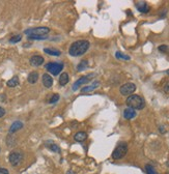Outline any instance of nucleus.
<instances>
[{"instance_id": "nucleus-17", "label": "nucleus", "mask_w": 169, "mask_h": 174, "mask_svg": "<svg viewBox=\"0 0 169 174\" xmlns=\"http://www.w3.org/2000/svg\"><path fill=\"white\" fill-rule=\"evenodd\" d=\"M46 146H47V147L50 149V150H52L54 152H57V153H60V152H61L60 147H59L57 144L51 142V141H50V142H48V143H46Z\"/></svg>"}, {"instance_id": "nucleus-2", "label": "nucleus", "mask_w": 169, "mask_h": 174, "mask_svg": "<svg viewBox=\"0 0 169 174\" xmlns=\"http://www.w3.org/2000/svg\"><path fill=\"white\" fill-rule=\"evenodd\" d=\"M126 103L128 108H132L134 110H141L145 107V100L138 94H132V96H128Z\"/></svg>"}, {"instance_id": "nucleus-31", "label": "nucleus", "mask_w": 169, "mask_h": 174, "mask_svg": "<svg viewBox=\"0 0 169 174\" xmlns=\"http://www.w3.org/2000/svg\"><path fill=\"white\" fill-rule=\"evenodd\" d=\"M65 174H76V173L74 172V171H72V170H69V171H67V172L65 173Z\"/></svg>"}, {"instance_id": "nucleus-19", "label": "nucleus", "mask_w": 169, "mask_h": 174, "mask_svg": "<svg viewBox=\"0 0 169 174\" xmlns=\"http://www.w3.org/2000/svg\"><path fill=\"white\" fill-rule=\"evenodd\" d=\"M69 81H70V78L67 73H63V74L60 75V78H59V84H60L61 86L67 85V84L69 83Z\"/></svg>"}, {"instance_id": "nucleus-7", "label": "nucleus", "mask_w": 169, "mask_h": 174, "mask_svg": "<svg viewBox=\"0 0 169 174\" xmlns=\"http://www.w3.org/2000/svg\"><path fill=\"white\" fill-rule=\"evenodd\" d=\"M135 90H136V85L134 83H126L124 85H121V88H119V91H121L122 96H132L135 92Z\"/></svg>"}, {"instance_id": "nucleus-3", "label": "nucleus", "mask_w": 169, "mask_h": 174, "mask_svg": "<svg viewBox=\"0 0 169 174\" xmlns=\"http://www.w3.org/2000/svg\"><path fill=\"white\" fill-rule=\"evenodd\" d=\"M50 32V29L48 27H35L25 30V34L28 36H47V34Z\"/></svg>"}, {"instance_id": "nucleus-10", "label": "nucleus", "mask_w": 169, "mask_h": 174, "mask_svg": "<svg viewBox=\"0 0 169 174\" xmlns=\"http://www.w3.org/2000/svg\"><path fill=\"white\" fill-rule=\"evenodd\" d=\"M43 84L45 87H47V88H51L53 85V79L51 77L49 74H44L43 75Z\"/></svg>"}, {"instance_id": "nucleus-32", "label": "nucleus", "mask_w": 169, "mask_h": 174, "mask_svg": "<svg viewBox=\"0 0 169 174\" xmlns=\"http://www.w3.org/2000/svg\"><path fill=\"white\" fill-rule=\"evenodd\" d=\"M166 73H167V74H168V75H169V69H168V70H166Z\"/></svg>"}, {"instance_id": "nucleus-20", "label": "nucleus", "mask_w": 169, "mask_h": 174, "mask_svg": "<svg viewBox=\"0 0 169 174\" xmlns=\"http://www.w3.org/2000/svg\"><path fill=\"white\" fill-rule=\"evenodd\" d=\"M19 78L17 77V76H15V77H13L12 79H10L9 81L6 82V85L9 87H16L19 85Z\"/></svg>"}, {"instance_id": "nucleus-15", "label": "nucleus", "mask_w": 169, "mask_h": 174, "mask_svg": "<svg viewBox=\"0 0 169 174\" xmlns=\"http://www.w3.org/2000/svg\"><path fill=\"white\" fill-rule=\"evenodd\" d=\"M86 138H87V134L85 132H78L74 136V139L77 142H83V141L86 140Z\"/></svg>"}, {"instance_id": "nucleus-30", "label": "nucleus", "mask_w": 169, "mask_h": 174, "mask_svg": "<svg viewBox=\"0 0 169 174\" xmlns=\"http://www.w3.org/2000/svg\"><path fill=\"white\" fill-rule=\"evenodd\" d=\"M159 130H160L161 133H162V134H164V133H165V129H164V127H163V126H160V129H159Z\"/></svg>"}, {"instance_id": "nucleus-5", "label": "nucleus", "mask_w": 169, "mask_h": 174, "mask_svg": "<svg viewBox=\"0 0 169 174\" xmlns=\"http://www.w3.org/2000/svg\"><path fill=\"white\" fill-rule=\"evenodd\" d=\"M63 69V63L61 62H50L46 65V70L53 76H57Z\"/></svg>"}, {"instance_id": "nucleus-1", "label": "nucleus", "mask_w": 169, "mask_h": 174, "mask_svg": "<svg viewBox=\"0 0 169 174\" xmlns=\"http://www.w3.org/2000/svg\"><path fill=\"white\" fill-rule=\"evenodd\" d=\"M89 47H90V44H89L88 40H77V42L73 43L72 45H71V47L69 49V54L71 56H74V57L81 56L88 50Z\"/></svg>"}, {"instance_id": "nucleus-8", "label": "nucleus", "mask_w": 169, "mask_h": 174, "mask_svg": "<svg viewBox=\"0 0 169 174\" xmlns=\"http://www.w3.org/2000/svg\"><path fill=\"white\" fill-rule=\"evenodd\" d=\"M94 76H95L94 74H89V75H86V76H83V77L79 78L74 83V85H73V90L74 91L78 90L79 87H81L83 84H86V83H88L89 81H91V78H94Z\"/></svg>"}, {"instance_id": "nucleus-9", "label": "nucleus", "mask_w": 169, "mask_h": 174, "mask_svg": "<svg viewBox=\"0 0 169 174\" xmlns=\"http://www.w3.org/2000/svg\"><path fill=\"white\" fill-rule=\"evenodd\" d=\"M29 62H30V64L32 65V66H40V65H42L44 62H45V59H44L43 56L34 55L30 58Z\"/></svg>"}, {"instance_id": "nucleus-18", "label": "nucleus", "mask_w": 169, "mask_h": 174, "mask_svg": "<svg viewBox=\"0 0 169 174\" xmlns=\"http://www.w3.org/2000/svg\"><path fill=\"white\" fill-rule=\"evenodd\" d=\"M44 52L49 54V55H52V56H60L61 52L57 49H53V48H45L44 49Z\"/></svg>"}, {"instance_id": "nucleus-26", "label": "nucleus", "mask_w": 169, "mask_h": 174, "mask_svg": "<svg viewBox=\"0 0 169 174\" xmlns=\"http://www.w3.org/2000/svg\"><path fill=\"white\" fill-rule=\"evenodd\" d=\"M167 50H168V47L166 45H162L159 47V51H161V52H166Z\"/></svg>"}, {"instance_id": "nucleus-23", "label": "nucleus", "mask_w": 169, "mask_h": 174, "mask_svg": "<svg viewBox=\"0 0 169 174\" xmlns=\"http://www.w3.org/2000/svg\"><path fill=\"white\" fill-rule=\"evenodd\" d=\"M145 170H146V172H148V174H158L152 165H146L145 166Z\"/></svg>"}, {"instance_id": "nucleus-14", "label": "nucleus", "mask_w": 169, "mask_h": 174, "mask_svg": "<svg viewBox=\"0 0 169 174\" xmlns=\"http://www.w3.org/2000/svg\"><path fill=\"white\" fill-rule=\"evenodd\" d=\"M100 86V82H98V81H95V82H94L92 84H90V85L86 86V87H83L82 89H81V92H90L92 90H94V89H97L98 87Z\"/></svg>"}, {"instance_id": "nucleus-27", "label": "nucleus", "mask_w": 169, "mask_h": 174, "mask_svg": "<svg viewBox=\"0 0 169 174\" xmlns=\"http://www.w3.org/2000/svg\"><path fill=\"white\" fill-rule=\"evenodd\" d=\"M163 89H164V91L166 92V93H169V81L164 84V86H163Z\"/></svg>"}, {"instance_id": "nucleus-6", "label": "nucleus", "mask_w": 169, "mask_h": 174, "mask_svg": "<svg viewBox=\"0 0 169 174\" xmlns=\"http://www.w3.org/2000/svg\"><path fill=\"white\" fill-rule=\"evenodd\" d=\"M22 160H23V153L20 151H13L10 152V157H9V161L10 163V165L16 167V166L20 165Z\"/></svg>"}, {"instance_id": "nucleus-35", "label": "nucleus", "mask_w": 169, "mask_h": 174, "mask_svg": "<svg viewBox=\"0 0 169 174\" xmlns=\"http://www.w3.org/2000/svg\"><path fill=\"white\" fill-rule=\"evenodd\" d=\"M0 151H1V148H0Z\"/></svg>"}, {"instance_id": "nucleus-11", "label": "nucleus", "mask_w": 169, "mask_h": 174, "mask_svg": "<svg viewBox=\"0 0 169 174\" xmlns=\"http://www.w3.org/2000/svg\"><path fill=\"white\" fill-rule=\"evenodd\" d=\"M136 7H137V9L139 10V12L142 13H146L149 12V6L145 1L138 2V3L136 4Z\"/></svg>"}, {"instance_id": "nucleus-12", "label": "nucleus", "mask_w": 169, "mask_h": 174, "mask_svg": "<svg viewBox=\"0 0 169 174\" xmlns=\"http://www.w3.org/2000/svg\"><path fill=\"white\" fill-rule=\"evenodd\" d=\"M136 116V111L132 108H127L124 111V117L126 119H132Z\"/></svg>"}, {"instance_id": "nucleus-34", "label": "nucleus", "mask_w": 169, "mask_h": 174, "mask_svg": "<svg viewBox=\"0 0 169 174\" xmlns=\"http://www.w3.org/2000/svg\"><path fill=\"white\" fill-rule=\"evenodd\" d=\"M166 174H169V171H167V172H166Z\"/></svg>"}, {"instance_id": "nucleus-33", "label": "nucleus", "mask_w": 169, "mask_h": 174, "mask_svg": "<svg viewBox=\"0 0 169 174\" xmlns=\"http://www.w3.org/2000/svg\"><path fill=\"white\" fill-rule=\"evenodd\" d=\"M167 166H168V167H169V161H168V163H167Z\"/></svg>"}, {"instance_id": "nucleus-28", "label": "nucleus", "mask_w": 169, "mask_h": 174, "mask_svg": "<svg viewBox=\"0 0 169 174\" xmlns=\"http://www.w3.org/2000/svg\"><path fill=\"white\" fill-rule=\"evenodd\" d=\"M0 174H10L6 168H0Z\"/></svg>"}, {"instance_id": "nucleus-22", "label": "nucleus", "mask_w": 169, "mask_h": 174, "mask_svg": "<svg viewBox=\"0 0 169 174\" xmlns=\"http://www.w3.org/2000/svg\"><path fill=\"white\" fill-rule=\"evenodd\" d=\"M115 57H116V58H118V59H125V60H130V59H131L130 56H128V55H126V54L121 53V52H116L115 53Z\"/></svg>"}, {"instance_id": "nucleus-25", "label": "nucleus", "mask_w": 169, "mask_h": 174, "mask_svg": "<svg viewBox=\"0 0 169 174\" xmlns=\"http://www.w3.org/2000/svg\"><path fill=\"white\" fill-rule=\"evenodd\" d=\"M58 100H59V94L55 93L52 96V97H51L50 100H49V103H50V104H55V103H57Z\"/></svg>"}, {"instance_id": "nucleus-21", "label": "nucleus", "mask_w": 169, "mask_h": 174, "mask_svg": "<svg viewBox=\"0 0 169 174\" xmlns=\"http://www.w3.org/2000/svg\"><path fill=\"white\" fill-rule=\"evenodd\" d=\"M87 66H88V61H87V60H82L80 63L78 64L77 70H79V72H82V70L87 69Z\"/></svg>"}, {"instance_id": "nucleus-16", "label": "nucleus", "mask_w": 169, "mask_h": 174, "mask_svg": "<svg viewBox=\"0 0 169 174\" xmlns=\"http://www.w3.org/2000/svg\"><path fill=\"white\" fill-rule=\"evenodd\" d=\"M39 80V73L36 72H32L28 75V78H27V81H28L30 84H34L37 82Z\"/></svg>"}, {"instance_id": "nucleus-29", "label": "nucleus", "mask_w": 169, "mask_h": 174, "mask_svg": "<svg viewBox=\"0 0 169 174\" xmlns=\"http://www.w3.org/2000/svg\"><path fill=\"white\" fill-rule=\"evenodd\" d=\"M4 115H5V110H4V108L0 107V118L3 117Z\"/></svg>"}, {"instance_id": "nucleus-4", "label": "nucleus", "mask_w": 169, "mask_h": 174, "mask_svg": "<svg viewBox=\"0 0 169 174\" xmlns=\"http://www.w3.org/2000/svg\"><path fill=\"white\" fill-rule=\"evenodd\" d=\"M128 152V144L126 142H121L116 146L112 152V157L114 160H121L122 159Z\"/></svg>"}, {"instance_id": "nucleus-13", "label": "nucleus", "mask_w": 169, "mask_h": 174, "mask_svg": "<svg viewBox=\"0 0 169 174\" xmlns=\"http://www.w3.org/2000/svg\"><path fill=\"white\" fill-rule=\"evenodd\" d=\"M22 127H23V123H22L21 121H19V120L15 121L10 127V134H13V133H16L17 130H21Z\"/></svg>"}, {"instance_id": "nucleus-24", "label": "nucleus", "mask_w": 169, "mask_h": 174, "mask_svg": "<svg viewBox=\"0 0 169 174\" xmlns=\"http://www.w3.org/2000/svg\"><path fill=\"white\" fill-rule=\"evenodd\" d=\"M21 40H22V36H21L20 34H18V35H15V36L10 37V43H12V44H16V43H19V42H20Z\"/></svg>"}]
</instances>
